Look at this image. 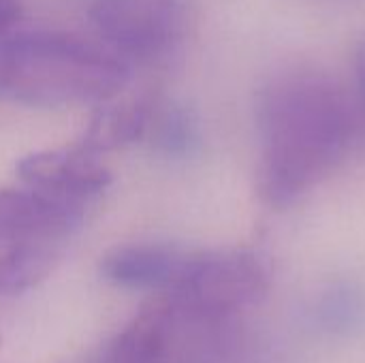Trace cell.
<instances>
[{
  "label": "cell",
  "instance_id": "cell-1",
  "mask_svg": "<svg viewBox=\"0 0 365 363\" xmlns=\"http://www.w3.org/2000/svg\"><path fill=\"white\" fill-rule=\"evenodd\" d=\"M257 122V190L274 210L291 208L329 178L349 156L359 131V116L342 88L310 68L284 71L267 81Z\"/></svg>",
  "mask_w": 365,
  "mask_h": 363
},
{
  "label": "cell",
  "instance_id": "cell-2",
  "mask_svg": "<svg viewBox=\"0 0 365 363\" xmlns=\"http://www.w3.org/2000/svg\"><path fill=\"white\" fill-rule=\"evenodd\" d=\"M130 66L98 41L53 28L0 34V98L60 109L105 105L128 83Z\"/></svg>",
  "mask_w": 365,
  "mask_h": 363
},
{
  "label": "cell",
  "instance_id": "cell-3",
  "mask_svg": "<svg viewBox=\"0 0 365 363\" xmlns=\"http://www.w3.org/2000/svg\"><path fill=\"white\" fill-rule=\"evenodd\" d=\"M225 325L156 295L105 344L96 363H210Z\"/></svg>",
  "mask_w": 365,
  "mask_h": 363
},
{
  "label": "cell",
  "instance_id": "cell-4",
  "mask_svg": "<svg viewBox=\"0 0 365 363\" xmlns=\"http://www.w3.org/2000/svg\"><path fill=\"white\" fill-rule=\"evenodd\" d=\"M272 272L252 250H192L180 280L163 297L175 306L229 323L269 291Z\"/></svg>",
  "mask_w": 365,
  "mask_h": 363
},
{
  "label": "cell",
  "instance_id": "cell-5",
  "mask_svg": "<svg viewBox=\"0 0 365 363\" xmlns=\"http://www.w3.org/2000/svg\"><path fill=\"white\" fill-rule=\"evenodd\" d=\"M192 0H90L96 41L128 66L173 56L190 28Z\"/></svg>",
  "mask_w": 365,
  "mask_h": 363
},
{
  "label": "cell",
  "instance_id": "cell-6",
  "mask_svg": "<svg viewBox=\"0 0 365 363\" xmlns=\"http://www.w3.org/2000/svg\"><path fill=\"white\" fill-rule=\"evenodd\" d=\"M83 220V210L32 195L19 229L0 252V297L26 293L49 278Z\"/></svg>",
  "mask_w": 365,
  "mask_h": 363
},
{
  "label": "cell",
  "instance_id": "cell-7",
  "mask_svg": "<svg viewBox=\"0 0 365 363\" xmlns=\"http://www.w3.org/2000/svg\"><path fill=\"white\" fill-rule=\"evenodd\" d=\"M19 180L38 195L90 205L111 184V171L79 143L41 150L24 156L15 167Z\"/></svg>",
  "mask_w": 365,
  "mask_h": 363
},
{
  "label": "cell",
  "instance_id": "cell-8",
  "mask_svg": "<svg viewBox=\"0 0 365 363\" xmlns=\"http://www.w3.org/2000/svg\"><path fill=\"white\" fill-rule=\"evenodd\" d=\"M192 250L165 242H130L109 248L98 263L101 276L128 291L169 293L180 280Z\"/></svg>",
  "mask_w": 365,
  "mask_h": 363
},
{
  "label": "cell",
  "instance_id": "cell-9",
  "mask_svg": "<svg viewBox=\"0 0 365 363\" xmlns=\"http://www.w3.org/2000/svg\"><path fill=\"white\" fill-rule=\"evenodd\" d=\"M152 107V98L109 101L96 109L90 126L77 143L96 156L130 145L148 135Z\"/></svg>",
  "mask_w": 365,
  "mask_h": 363
},
{
  "label": "cell",
  "instance_id": "cell-10",
  "mask_svg": "<svg viewBox=\"0 0 365 363\" xmlns=\"http://www.w3.org/2000/svg\"><path fill=\"white\" fill-rule=\"evenodd\" d=\"M312 317L319 329L331 336H346L364 323V295L355 285L334 282L319 295Z\"/></svg>",
  "mask_w": 365,
  "mask_h": 363
},
{
  "label": "cell",
  "instance_id": "cell-11",
  "mask_svg": "<svg viewBox=\"0 0 365 363\" xmlns=\"http://www.w3.org/2000/svg\"><path fill=\"white\" fill-rule=\"evenodd\" d=\"M148 133L167 154H190L199 141L197 120L178 103H156L152 107Z\"/></svg>",
  "mask_w": 365,
  "mask_h": 363
},
{
  "label": "cell",
  "instance_id": "cell-12",
  "mask_svg": "<svg viewBox=\"0 0 365 363\" xmlns=\"http://www.w3.org/2000/svg\"><path fill=\"white\" fill-rule=\"evenodd\" d=\"M19 203H21V190L0 188V242H4L11 235L19 212Z\"/></svg>",
  "mask_w": 365,
  "mask_h": 363
},
{
  "label": "cell",
  "instance_id": "cell-13",
  "mask_svg": "<svg viewBox=\"0 0 365 363\" xmlns=\"http://www.w3.org/2000/svg\"><path fill=\"white\" fill-rule=\"evenodd\" d=\"M353 68H355V83H357V96L361 105V113L365 118V34L357 41L353 51Z\"/></svg>",
  "mask_w": 365,
  "mask_h": 363
},
{
  "label": "cell",
  "instance_id": "cell-14",
  "mask_svg": "<svg viewBox=\"0 0 365 363\" xmlns=\"http://www.w3.org/2000/svg\"><path fill=\"white\" fill-rule=\"evenodd\" d=\"M21 17V6L17 0H0V34L13 30Z\"/></svg>",
  "mask_w": 365,
  "mask_h": 363
}]
</instances>
